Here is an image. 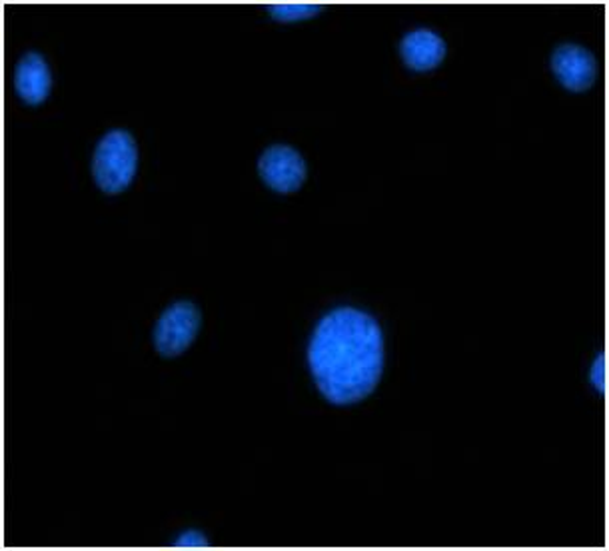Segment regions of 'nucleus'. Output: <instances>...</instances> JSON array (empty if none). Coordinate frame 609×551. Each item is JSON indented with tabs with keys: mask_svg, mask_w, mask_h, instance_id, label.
<instances>
[{
	"mask_svg": "<svg viewBox=\"0 0 609 551\" xmlns=\"http://www.w3.org/2000/svg\"><path fill=\"white\" fill-rule=\"evenodd\" d=\"M312 376L331 403H354L374 392L384 368V339L368 314L342 307L322 320L311 342Z\"/></svg>",
	"mask_w": 609,
	"mask_h": 551,
	"instance_id": "f257e3e1",
	"label": "nucleus"
},
{
	"mask_svg": "<svg viewBox=\"0 0 609 551\" xmlns=\"http://www.w3.org/2000/svg\"><path fill=\"white\" fill-rule=\"evenodd\" d=\"M137 166H139V150L134 138L130 137L129 132L115 130L100 140L95 152L93 172H95V181L102 191L110 194L124 191L130 182L134 181Z\"/></svg>",
	"mask_w": 609,
	"mask_h": 551,
	"instance_id": "f03ea898",
	"label": "nucleus"
},
{
	"mask_svg": "<svg viewBox=\"0 0 609 551\" xmlns=\"http://www.w3.org/2000/svg\"><path fill=\"white\" fill-rule=\"evenodd\" d=\"M200 328V312L191 302L168 307L154 329L156 350L166 358H174L193 344Z\"/></svg>",
	"mask_w": 609,
	"mask_h": 551,
	"instance_id": "7ed1b4c3",
	"label": "nucleus"
},
{
	"mask_svg": "<svg viewBox=\"0 0 609 551\" xmlns=\"http://www.w3.org/2000/svg\"><path fill=\"white\" fill-rule=\"evenodd\" d=\"M262 179L270 188L282 194L298 191L306 181V162L290 147H272L258 162Z\"/></svg>",
	"mask_w": 609,
	"mask_h": 551,
	"instance_id": "20e7f679",
	"label": "nucleus"
},
{
	"mask_svg": "<svg viewBox=\"0 0 609 551\" xmlns=\"http://www.w3.org/2000/svg\"><path fill=\"white\" fill-rule=\"evenodd\" d=\"M552 68L556 73L559 83L569 90H588L596 83L598 64L596 58L586 48L576 44L559 46L552 56Z\"/></svg>",
	"mask_w": 609,
	"mask_h": 551,
	"instance_id": "39448f33",
	"label": "nucleus"
},
{
	"mask_svg": "<svg viewBox=\"0 0 609 551\" xmlns=\"http://www.w3.org/2000/svg\"><path fill=\"white\" fill-rule=\"evenodd\" d=\"M14 85L22 100H26L29 105H41L44 98L51 93V73L48 66L44 63L41 54L31 53L22 58L17 76H14Z\"/></svg>",
	"mask_w": 609,
	"mask_h": 551,
	"instance_id": "423d86ee",
	"label": "nucleus"
},
{
	"mask_svg": "<svg viewBox=\"0 0 609 551\" xmlns=\"http://www.w3.org/2000/svg\"><path fill=\"white\" fill-rule=\"evenodd\" d=\"M402 56L414 71H432L444 61L446 44L436 32H412L402 43Z\"/></svg>",
	"mask_w": 609,
	"mask_h": 551,
	"instance_id": "0eeeda50",
	"label": "nucleus"
},
{
	"mask_svg": "<svg viewBox=\"0 0 609 551\" xmlns=\"http://www.w3.org/2000/svg\"><path fill=\"white\" fill-rule=\"evenodd\" d=\"M324 7L322 4H302V2H292V4H272L268 7V11L274 17H279L280 21L294 22L302 21L318 14Z\"/></svg>",
	"mask_w": 609,
	"mask_h": 551,
	"instance_id": "6e6552de",
	"label": "nucleus"
},
{
	"mask_svg": "<svg viewBox=\"0 0 609 551\" xmlns=\"http://www.w3.org/2000/svg\"><path fill=\"white\" fill-rule=\"evenodd\" d=\"M174 545L181 550H204V548H208V540L198 531H188L174 541Z\"/></svg>",
	"mask_w": 609,
	"mask_h": 551,
	"instance_id": "1a4fd4ad",
	"label": "nucleus"
},
{
	"mask_svg": "<svg viewBox=\"0 0 609 551\" xmlns=\"http://www.w3.org/2000/svg\"><path fill=\"white\" fill-rule=\"evenodd\" d=\"M591 383L598 388L599 392H606V358L599 354L598 360L591 366Z\"/></svg>",
	"mask_w": 609,
	"mask_h": 551,
	"instance_id": "9d476101",
	"label": "nucleus"
}]
</instances>
